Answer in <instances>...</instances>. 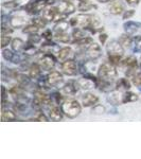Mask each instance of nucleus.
<instances>
[{
    "instance_id": "47",
    "label": "nucleus",
    "mask_w": 141,
    "mask_h": 159,
    "mask_svg": "<svg viewBox=\"0 0 141 159\" xmlns=\"http://www.w3.org/2000/svg\"><path fill=\"white\" fill-rule=\"evenodd\" d=\"M42 36L45 38V39L51 40V39H52V32H51V30H46L45 32L43 33Z\"/></svg>"
},
{
    "instance_id": "43",
    "label": "nucleus",
    "mask_w": 141,
    "mask_h": 159,
    "mask_svg": "<svg viewBox=\"0 0 141 159\" xmlns=\"http://www.w3.org/2000/svg\"><path fill=\"white\" fill-rule=\"evenodd\" d=\"M133 83H134V85L138 87L141 86V72L135 74V75L133 76Z\"/></svg>"
},
{
    "instance_id": "24",
    "label": "nucleus",
    "mask_w": 141,
    "mask_h": 159,
    "mask_svg": "<svg viewBox=\"0 0 141 159\" xmlns=\"http://www.w3.org/2000/svg\"><path fill=\"white\" fill-rule=\"evenodd\" d=\"M25 43L22 39L20 38H15V39L12 40V49L15 51V52H21V51L25 50Z\"/></svg>"
},
{
    "instance_id": "45",
    "label": "nucleus",
    "mask_w": 141,
    "mask_h": 159,
    "mask_svg": "<svg viewBox=\"0 0 141 159\" xmlns=\"http://www.w3.org/2000/svg\"><path fill=\"white\" fill-rule=\"evenodd\" d=\"M135 15V11L134 10H129V11H124V13H123L122 15V18L123 19H130V17H133Z\"/></svg>"
},
{
    "instance_id": "23",
    "label": "nucleus",
    "mask_w": 141,
    "mask_h": 159,
    "mask_svg": "<svg viewBox=\"0 0 141 159\" xmlns=\"http://www.w3.org/2000/svg\"><path fill=\"white\" fill-rule=\"evenodd\" d=\"M13 76L17 80V82H18L21 86H27L28 84L30 83V79L28 78L25 74L16 72V71H14V69H13Z\"/></svg>"
},
{
    "instance_id": "36",
    "label": "nucleus",
    "mask_w": 141,
    "mask_h": 159,
    "mask_svg": "<svg viewBox=\"0 0 141 159\" xmlns=\"http://www.w3.org/2000/svg\"><path fill=\"white\" fill-rule=\"evenodd\" d=\"M75 43H78L79 46H86V45H91L92 43H93V40H92V38L90 37H83L81 38V39L79 40H75V42H73Z\"/></svg>"
},
{
    "instance_id": "8",
    "label": "nucleus",
    "mask_w": 141,
    "mask_h": 159,
    "mask_svg": "<svg viewBox=\"0 0 141 159\" xmlns=\"http://www.w3.org/2000/svg\"><path fill=\"white\" fill-rule=\"evenodd\" d=\"M108 55H122L124 53V48L121 46L119 40H111L106 47Z\"/></svg>"
},
{
    "instance_id": "17",
    "label": "nucleus",
    "mask_w": 141,
    "mask_h": 159,
    "mask_svg": "<svg viewBox=\"0 0 141 159\" xmlns=\"http://www.w3.org/2000/svg\"><path fill=\"white\" fill-rule=\"evenodd\" d=\"M122 97L123 96H121V93H120L118 90H114V91H111L109 96L107 97V101H108L111 104H114V105L121 104L122 103Z\"/></svg>"
},
{
    "instance_id": "22",
    "label": "nucleus",
    "mask_w": 141,
    "mask_h": 159,
    "mask_svg": "<svg viewBox=\"0 0 141 159\" xmlns=\"http://www.w3.org/2000/svg\"><path fill=\"white\" fill-rule=\"evenodd\" d=\"M119 43H121V46L124 49H129V48H130V46H132V43H133V38H132V35H130V34H122L121 36H120L119 39Z\"/></svg>"
},
{
    "instance_id": "28",
    "label": "nucleus",
    "mask_w": 141,
    "mask_h": 159,
    "mask_svg": "<svg viewBox=\"0 0 141 159\" xmlns=\"http://www.w3.org/2000/svg\"><path fill=\"white\" fill-rule=\"evenodd\" d=\"M16 115L12 111V110H6V109H2L1 112V120L2 121H14L16 120Z\"/></svg>"
},
{
    "instance_id": "38",
    "label": "nucleus",
    "mask_w": 141,
    "mask_h": 159,
    "mask_svg": "<svg viewBox=\"0 0 141 159\" xmlns=\"http://www.w3.org/2000/svg\"><path fill=\"white\" fill-rule=\"evenodd\" d=\"M11 43V36L9 34H3L2 33V36H1V48L4 49L9 43Z\"/></svg>"
},
{
    "instance_id": "25",
    "label": "nucleus",
    "mask_w": 141,
    "mask_h": 159,
    "mask_svg": "<svg viewBox=\"0 0 141 159\" xmlns=\"http://www.w3.org/2000/svg\"><path fill=\"white\" fill-rule=\"evenodd\" d=\"M71 53H72V49H71L70 47H64L60 49L58 51V60H61V61H65L68 60V57L71 55Z\"/></svg>"
},
{
    "instance_id": "1",
    "label": "nucleus",
    "mask_w": 141,
    "mask_h": 159,
    "mask_svg": "<svg viewBox=\"0 0 141 159\" xmlns=\"http://www.w3.org/2000/svg\"><path fill=\"white\" fill-rule=\"evenodd\" d=\"M99 24L98 20H96L90 15H78L70 20V25L75 28L81 29H90V28H97V25Z\"/></svg>"
},
{
    "instance_id": "6",
    "label": "nucleus",
    "mask_w": 141,
    "mask_h": 159,
    "mask_svg": "<svg viewBox=\"0 0 141 159\" xmlns=\"http://www.w3.org/2000/svg\"><path fill=\"white\" fill-rule=\"evenodd\" d=\"M102 55V50L101 47L96 43H92L86 50V56L88 60L90 61H96L98 60L100 56Z\"/></svg>"
},
{
    "instance_id": "52",
    "label": "nucleus",
    "mask_w": 141,
    "mask_h": 159,
    "mask_svg": "<svg viewBox=\"0 0 141 159\" xmlns=\"http://www.w3.org/2000/svg\"><path fill=\"white\" fill-rule=\"evenodd\" d=\"M140 89H141V88H140Z\"/></svg>"
},
{
    "instance_id": "42",
    "label": "nucleus",
    "mask_w": 141,
    "mask_h": 159,
    "mask_svg": "<svg viewBox=\"0 0 141 159\" xmlns=\"http://www.w3.org/2000/svg\"><path fill=\"white\" fill-rule=\"evenodd\" d=\"M14 109L16 110L17 112H24L25 109H27V105L25 103H16V105H14Z\"/></svg>"
},
{
    "instance_id": "30",
    "label": "nucleus",
    "mask_w": 141,
    "mask_h": 159,
    "mask_svg": "<svg viewBox=\"0 0 141 159\" xmlns=\"http://www.w3.org/2000/svg\"><path fill=\"white\" fill-rule=\"evenodd\" d=\"M54 38L60 43H69L70 42V36L66 32H55Z\"/></svg>"
},
{
    "instance_id": "33",
    "label": "nucleus",
    "mask_w": 141,
    "mask_h": 159,
    "mask_svg": "<svg viewBox=\"0 0 141 159\" xmlns=\"http://www.w3.org/2000/svg\"><path fill=\"white\" fill-rule=\"evenodd\" d=\"M68 29V22L65 21V20H61L58 21V24L55 25L54 30L55 32H66Z\"/></svg>"
},
{
    "instance_id": "20",
    "label": "nucleus",
    "mask_w": 141,
    "mask_h": 159,
    "mask_svg": "<svg viewBox=\"0 0 141 159\" xmlns=\"http://www.w3.org/2000/svg\"><path fill=\"white\" fill-rule=\"evenodd\" d=\"M11 94L14 97L15 99L19 100H22V99H27V97L25 96V90L21 86H14L13 88L11 89Z\"/></svg>"
},
{
    "instance_id": "39",
    "label": "nucleus",
    "mask_w": 141,
    "mask_h": 159,
    "mask_svg": "<svg viewBox=\"0 0 141 159\" xmlns=\"http://www.w3.org/2000/svg\"><path fill=\"white\" fill-rule=\"evenodd\" d=\"M108 60L114 65H118V64H121L122 55H108Z\"/></svg>"
},
{
    "instance_id": "16",
    "label": "nucleus",
    "mask_w": 141,
    "mask_h": 159,
    "mask_svg": "<svg viewBox=\"0 0 141 159\" xmlns=\"http://www.w3.org/2000/svg\"><path fill=\"white\" fill-rule=\"evenodd\" d=\"M79 87L80 86H79L78 82H69V83H67L63 87V92L65 94H68V96L74 94L79 90Z\"/></svg>"
},
{
    "instance_id": "27",
    "label": "nucleus",
    "mask_w": 141,
    "mask_h": 159,
    "mask_svg": "<svg viewBox=\"0 0 141 159\" xmlns=\"http://www.w3.org/2000/svg\"><path fill=\"white\" fill-rule=\"evenodd\" d=\"M40 67L39 65H37V64H33V65H31V67L29 68V75L31 79H37L39 78L40 75Z\"/></svg>"
},
{
    "instance_id": "13",
    "label": "nucleus",
    "mask_w": 141,
    "mask_h": 159,
    "mask_svg": "<svg viewBox=\"0 0 141 159\" xmlns=\"http://www.w3.org/2000/svg\"><path fill=\"white\" fill-rule=\"evenodd\" d=\"M2 56H3L4 60L12 61L14 64H19L22 61L21 57H20L19 54H17V52L14 53L10 49H2Z\"/></svg>"
},
{
    "instance_id": "40",
    "label": "nucleus",
    "mask_w": 141,
    "mask_h": 159,
    "mask_svg": "<svg viewBox=\"0 0 141 159\" xmlns=\"http://www.w3.org/2000/svg\"><path fill=\"white\" fill-rule=\"evenodd\" d=\"M42 37H43V36H39V35H37V34L30 35V37H29V40H28V43H32V45H35V43H39L40 40H42Z\"/></svg>"
},
{
    "instance_id": "21",
    "label": "nucleus",
    "mask_w": 141,
    "mask_h": 159,
    "mask_svg": "<svg viewBox=\"0 0 141 159\" xmlns=\"http://www.w3.org/2000/svg\"><path fill=\"white\" fill-rule=\"evenodd\" d=\"M78 9H79V11H81V12H88L93 9H97V6L92 3V2L88 1V0H82L80 2V4H79Z\"/></svg>"
},
{
    "instance_id": "50",
    "label": "nucleus",
    "mask_w": 141,
    "mask_h": 159,
    "mask_svg": "<svg viewBox=\"0 0 141 159\" xmlns=\"http://www.w3.org/2000/svg\"><path fill=\"white\" fill-rule=\"evenodd\" d=\"M140 1L141 0H126V2L130 4V6H137Z\"/></svg>"
},
{
    "instance_id": "15",
    "label": "nucleus",
    "mask_w": 141,
    "mask_h": 159,
    "mask_svg": "<svg viewBox=\"0 0 141 159\" xmlns=\"http://www.w3.org/2000/svg\"><path fill=\"white\" fill-rule=\"evenodd\" d=\"M34 102L39 104L40 106L43 105H48L51 102V97L46 94L43 91H35L34 92Z\"/></svg>"
},
{
    "instance_id": "26",
    "label": "nucleus",
    "mask_w": 141,
    "mask_h": 159,
    "mask_svg": "<svg viewBox=\"0 0 141 159\" xmlns=\"http://www.w3.org/2000/svg\"><path fill=\"white\" fill-rule=\"evenodd\" d=\"M138 99H139L138 94H136V93H134V92H132V91H127V92H125V93L123 94L122 103H130V102L137 101Z\"/></svg>"
},
{
    "instance_id": "46",
    "label": "nucleus",
    "mask_w": 141,
    "mask_h": 159,
    "mask_svg": "<svg viewBox=\"0 0 141 159\" xmlns=\"http://www.w3.org/2000/svg\"><path fill=\"white\" fill-rule=\"evenodd\" d=\"M104 110H105V108L102 106V105H97V106H94L93 108H92V112L100 115V114H103Z\"/></svg>"
},
{
    "instance_id": "7",
    "label": "nucleus",
    "mask_w": 141,
    "mask_h": 159,
    "mask_svg": "<svg viewBox=\"0 0 141 159\" xmlns=\"http://www.w3.org/2000/svg\"><path fill=\"white\" fill-rule=\"evenodd\" d=\"M55 58L52 54H43L42 58L39 60V66L42 67L43 70H51V69L54 68L55 66Z\"/></svg>"
},
{
    "instance_id": "2",
    "label": "nucleus",
    "mask_w": 141,
    "mask_h": 159,
    "mask_svg": "<svg viewBox=\"0 0 141 159\" xmlns=\"http://www.w3.org/2000/svg\"><path fill=\"white\" fill-rule=\"evenodd\" d=\"M61 110H63L64 115H66L68 118H75L81 114L82 107L81 104L76 100L69 99L63 102V104H61Z\"/></svg>"
},
{
    "instance_id": "29",
    "label": "nucleus",
    "mask_w": 141,
    "mask_h": 159,
    "mask_svg": "<svg viewBox=\"0 0 141 159\" xmlns=\"http://www.w3.org/2000/svg\"><path fill=\"white\" fill-rule=\"evenodd\" d=\"M10 24L13 28H20V27H25V19L21 16H15L12 17V19L10 20Z\"/></svg>"
},
{
    "instance_id": "31",
    "label": "nucleus",
    "mask_w": 141,
    "mask_h": 159,
    "mask_svg": "<svg viewBox=\"0 0 141 159\" xmlns=\"http://www.w3.org/2000/svg\"><path fill=\"white\" fill-rule=\"evenodd\" d=\"M39 31V28L35 25H25L24 29H22V32L25 33V34L29 35H33V34H37V32Z\"/></svg>"
},
{
    "instance_id": "41",
    "label": "nucleus",
    "mask_w": 141,
    "mask_h": 159,
    "mask_svg": "<svg viewBox=\"0 0 141 159\" xmlns=\"http://www.w3.org/2000/svg\"><path fill=\"white\" fill-rule=\"evenodd\" d=\"M51 99L54 100L56 104H63V97H61L60 92H53L52 96H51Z\"/></svg>"
},
{
    "instance_id": "5",
    "label": "nucleus",
    "mask_w": 141,
    "mask_h": 159,
    "mask_svg": "<svg viewBox=\"0 0 141 159\" xmlns=\"http://www.w3.org/2000/svg\"><path fill=\"white\" fill-rule=\"evenodd\" d=\"M61 70H63V73H65L66 75L69 76L76 75L79 72L78 65L73 60H67L64 61L63 65H61Z\"/></svg>"
},
{
    "instance_id": "37",
    "label": "nucleus",
    "mask_w": 141,
    "mask_h": 159,
    "mask_svg": "<svg viewBox=\"0 0 141 159\" xmlns=\"http://www.w3.org/2000/svg\"><path fill=\"white\" fill-rule=\"evenodd\" d=\"M19 6V2L16 1V0H12V1H7V2H4L3 3V7H7L9 10H14L16 9L17 7Z\"/></svg>"
},
{
    "instance_id": "35",
    "label": "nucleus",
    "mask_w": 141,
    "mask_h": 159,
    "mask_svg": "<svg viewBox=\"0 0 141 159\" xmlns=\"http://www.w3.org/2000/svg\"><path fill=\"white\" fill-rule=\"evenodd\" d=\"M32 24L37 25L38 28H45L46 25H47V20H46L43 17H42V18H38V17H36V18H33L32 19Z\"/></svg>"
},
{
    "instance_id": "4",
    "label": "nucleus",
    "mask_w": 141,
    "mask_h": 159,
    "mask_svg": "<svg viewBox=\"0 0 141 159\" xmlns=\"http://www.w3.org/2000/svg\"><path fill=\"white\" fill-rule=\"evenodd\" d=\"M43 17L47 21H61V13L60 12L58 7H49V9L43 10Z\"/></svg>"
},
{
    "instance_id": "34",
    "label": "nucleus",
    "mask_w": 141,
    "mask_h": 159,
    "mask_svg": "<svg viewBox=\"0 0 141 159\" xmlns=\"http://www.w3.org/2000/svg\"><path fill=\"white\" fill-rule=\"evenodd\" d=\"M72 37L74 38L73 42H75V40H79L83 37H86V35H85V33L83 32V29H81V28H76V29L73 30V32H72Z\"/></svg>"
},
{
    "instance_id": "44",
    "label": "nucleus",
    "mask_w": 141,
    "mask_h": 159,
    "mask_svg": "<svg viewBox=\"0 0 141 159\" xmlns=\"http://www.w3.org/2000/svg\"><path fill=\"white\" fill-rule=\"evenodd\" d=\"M135 52L141 53V36L137 37L135 40V48H134Z\"/></svg>"
},
{
    "instance_id": "12",
    "label": "nucleus",
    "mask_w": 141,
    "mask_h": 159,
    "mask_svg": "<svg viewBox=\"0 0 141 159\" xmlns=\"http://www.w3.org/2000/svg\"><path fill=\"white\" fill-rule=\"evenodd\" d=\"M99 98L96 96V94L91 93V92H86L82 96V104L85 107H89V106H93L98 103Z\"/></svg>"
},
{
    "instance_id": "10",
    "label": "nucleus",
    "mask_w": 141,
    "mask_h": 159,
    "mask_svg": "<svg viewBox=\"0 0 141 159\" xmlns=\"http://www.w3.org/2000/svg\"><path fill=\"white\" fill-rule=\"evenodd\" d=\"M108 11L112 15H119L124 12V3L121 0H111L108 4Z\"/></svg>"
},
{
    "instance_id": "19",
    "label": "nucleus",
    "mask_w": 141,
    "mask_h": 159,
    "mask_svg": "<svg viewBox=\"0 0 141 159\" xmlns=\"http://www.w3.org/2000/svg\"><path fill=\"white\" fill-rule=\"evenodd\" d=\"M121 65L125 66V67H127L129 69H137L138 67L137 58L135 56H127L126 58L121 61Z\"/></svg>"
},
{
    "instance_id": "14",
    "label": "nucleus",
    "mask_w": 141,
    "mask_h": 159,
    "mask_svg": "<svg viewBox=\"0 0 141 159\" xmlns=\"http://www.w3.org/2000/svg\"><path fill=\"white\" fill-rule=\"evenodd\" d=\"M57 7L63 15H70L75 11V7H74V4L71 3L70 1H67V0L61 1Z\"/></svg>"
},
{
    "instance_id": "11",
    "label": "nucleus",
    "mask_w": 141,
    "mask_h": 159,
    "mask_svg": "<svg viewBox=\"0 0 141 159\" xmlns=\"http://www.w3.org/2000/svg\"><path fill=\"white\" fill-rule=\"evenodd\" d=\"M46 82L49 86H57L58 84L63 82V74L58 71H51L47 75Z\"/></svg>"
},
{
    "instance_id": "3",
    "label": "nucleus",
    "mask_w": 141,
    "mask_h": 159,
    "mask_svg": "<svg viewBox=\"0 0 141 159\" xmlns=\"http://www.w3.org/2000/svg\"><path fill=\"white\" fill-rule=\"evenodd\" d=\"M98 76L105 81L112 82L117 76V70L111 63H104L99 67Z\"/></svg>"
},
{
    "instance_id": "51",
    "label": "nucleus",
    "mask_w": 141,
    "mask_h": 159,
    "mask_svg": "<svg viewBox=\"0 0 141 159\" xmlns=\"http://www.w3.org/2000/svg\"><path fill=\"white\" fill-rule=\"evenodd\" d=\"M109 1H111V0H98V2H101V3H107Z\"/></svg>"
},
{
    "instance_id": "9",
    "label": "nucleus",
    "mask_w": 141,
    "mask_h": 159,
    "mask_svg": "<svg viewBox=\"0 0 141 159\" xmlns=\"http://www.w3.org/2000/svg\"><path fill=\"white\" fill-rule=\"evenodd\" d=\"M124 31L130 35H138L141 33V24L135 21H127L123 25Z\"/></svg>"
},
{
    "instance_id": "49",
    "label": "nucleus",
    "mask_w": 141,
    "mask_h": 159,
    "mask_svg": "<svg viewBox=\"0 0 141 159\" xmlns=\"http://www.w3.org/2000/svg\"><path fill=\"white\" fill-rule=\"evenodd\" d=\"M107 34H105V33H102V34H100V36H99V39H100V42H101L102 43H106V40H107Z\"/></svg>"
},
{
    "instance_id": "48",
    "label": "nucleus",
    "mask_w": 141,
    "mask_h": 159,
    "mask_svg": "<svg viewBox=\"0 0 141 159\" xmlns=\"http://www.w3.org/2000/svg\"><path fill=\"white\" fill-rule=\"evenodd\" d=\"M35 120H36V121H45V122H47L48 121V118L46 117L45 114L40 112V114H38V116L35 118Z\"/></svg>"
},
{
    "instance_id": "18",
    "label": "nucleus",
    "mask_w": 141,
    "mask_h": 159,
    "mask_svg": "<svg viewBox=\"0 0 141 159\" xmlns=\"http://www.w3.org/2000/svg\"><path fill=\"white\" fill-rule=\"evenodd\" d=\"M63 110L60 109V107L57 106H54L50 109L49 111V116H50V119L52 121H61L63 119Z\"/></svg>"
},
{
    "instance_id": "32",
    "label": "nucleus",
    "mask_w": 141,
    "mask_h": 159,
    "mask_svg": "<svg viewBox=\"0 0 141 159\" xmlns=\"http://www.w3.org/2000/svg\"><path fill=\"white\" fill-rule=\"evenodd\" d=\"M117 89H124V90H127V89L130 88V83L127 79L123 78V79H120L119 81L117 82Z\"/></svg>"
}]
</instances>
